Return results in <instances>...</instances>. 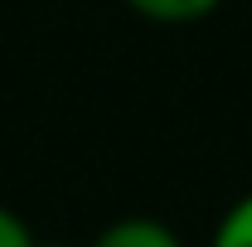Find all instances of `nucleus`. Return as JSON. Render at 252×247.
<instances>
[{
    "mask_svg": "<svg viewBox=\"0 0 252 247\" xmlns=\"http://www.w3.org/2000/svg\"><path fill=\"white\" fill-rule=\"evenodd\" d=\"M136 20H151V25H199L209 15H219L223 0H122Z\"/></svg>",
    "mask_w": 252,
    "mask_h": 247,
    "instance_id": "2",
    "label": "nucleus"
},
{
    "mask_svg": "<svg viewBox=\"0 0 252 247\" xmlns=\"http://www.w3.org/2000/svg\"><path fill=\"white\" fill-rule=\"evenodd\" d=\"M0 247H39L34 228H30L20 214H15L10 204H0Z\"/></svg>",
    "mask_w": 252,
    "mask_h": 247,
    "instance_id": "4",
    "label": "nucleus"
},
{
    "mask_svg": "<svg viewBox=\"0 0 252 247\" xmlns=\"http://www.w3.org/2000/svg\"><path fill=\"white\" fill-rule=\"evenodd\" d=\"M88 247H185V238L165 223V218L151 214H126L107 228H97Z\"/></svg>",
    "mask_w": 252,
    "mask_h": 247,
    "instance_id": "1",
    "label": "nucleus"
},
{
    "mask_svg": "<svg viewBox=\"0 0 252 247\" xmlns=\"http://www.w3.org/2000/svg\"><path fill=\"white\" fill-rule=\"evenodd\" d=\"M209 247H252V189L223 209V218L214 223Z\"/></svg>",
    "mask_w": 252,
    "mask_h": 247,
    "instance_id": "3",
    "label": "nucleus"
}]
</instances>
